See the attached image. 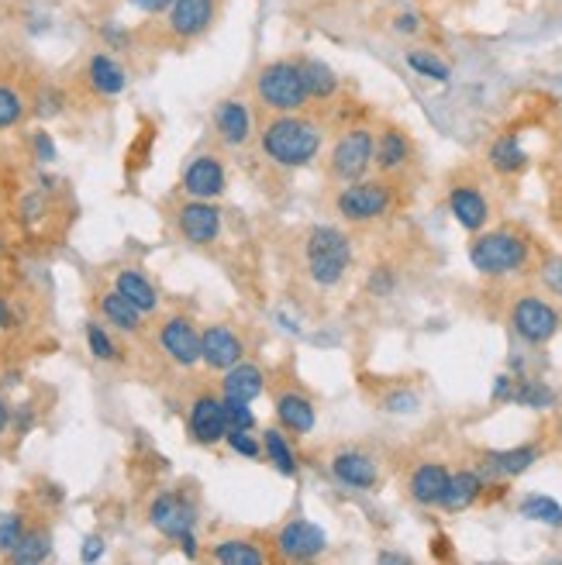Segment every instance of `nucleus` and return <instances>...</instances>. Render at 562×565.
Wrapping results in <instances>:
<instances>
[{"label":"nucleus","instance_id":"1","mask_svg":"<svg viewBox=\"0 0 562 565\" xmlns=\"http://www.w3.org/2000/svg\"><path fill=\"white\" fill-rule=\"evenodd\" d=\"M328 128L311 110H294V115H269L259 118L256 128V152L269 169H284V173H297V169L315 166L325 152Z\"/></svg>","mask_w":562,"mask_h":565},{"label":"nucleus","instance_id":"2","mask_svg":"<svg viewBox=\"0 0 562 565\" xmlns=\"http://www.w3.org/2000/svg\"><path fill=\"white\" fill-rule=\"evenodd\" d=\"M469 263L480 276L500 279L536 266V238L518 224H497V228L476 232L469 242Z\"/></svg>","mask_w":562,"mask_h":565},{"label":"nucleus","instance_id":"3","mask_svg":"<svg viewBox=\"0 0 562 565\" xmlns=\"http://www.w3.org/2000/svg\"><path fill=\"white\" fill-rule=\"evenodd\" d=\"M248 100H252V107H256L259 118L311 110V97H307L297 55H279V60H269L252 73Z\"/></svg>","mask_w":562,"mask_h":565},{"label":"nucleus","instance_id":"4","mask_svg":"<svg viewBox=\"0 0 562 565\" xmlns=\"http://www.w3.org/2000/svg\"><path fill=\"white\" fill-rule=\"evenodd\" d=\"M224 8H229V0H173L146 35H152L159 49L187 52L193 45H201L221 24Z\"/></svg>","mask_w":562,"mask_h":565},{"label":"nucleus","instance_id":"5","mask_svg":"<svg viewBox=\"0 0 562 565\" xmlns=\"http://www.w3.org/2000/svg\"><path fill=\"white\" fill-rule=\"evenodd\" d=\"M401 207V183L390 177H362L335 186L331 211L352 228H373Z\"/></svg>","mask_w":562,"mask_h":565},{"label":"nucleus","instance_id":"6","mask_svg":"<svg viewBox=\"0 0 562 565\" xmlns=\"http://www.w3.org/2000/svg\"><path fill=\"white\" fill-rule=\"evenodd\" d=\"M300 266L315 287H339L352 269V238L331 224H311L300 235Z\"/></svg>","mask_w":562,"mask_h":565},{"label":"nucleus","instance_id":"7","mask_svg":"<svg viewBox=\"0 0 562 565\" xmlns=\"http://www.w3.org/2000/svg\"><path fill=\"white\" fill-rule=\"evenodd\" d=\"M373 169V128L370 125H342L339 135L331 138L325 156V177L331 186H342L352 180L370 177Z\"/></svg>","mask_w":562,"mask_h":565},{"label":"nucleus","instance_id":"8","mask_svg":"<svg viewBox=\"0 0 562 565\" xmlns=\"http://www.w3.org/2000/svg\"><path fill=\"white\" fill-rule=\"evenodd\" d=\"M256 107L245 94H229L211 107V138L224 152H242L256 141Z\"/></svg>","mask_w":562,"mask_h":565},{"label":"nucleus","instance_id":"9","mask_svg":"<svg viewBox=\"0 0 562 565\" xmlns=\"http://www.w3.org/2000/svg\"><path fill=\"white\" fill-rule=\"evenodd\" d=\"M284 383H276V376L269 373V393H273V414H276V424L284 428L290 438H304L315 431L318 424V407H315V397L307 393L294 376H279Z\"/></svg>","mask_w":562,"mask_h":565},{"label":"nucleus","instance_id":"10","mask_svg":"<svg viewBox=\"0 0 562 565\" xmlns=\"http://www.w3.org/2000/svg\"><path fill=\"white\" fill-rule=\"evenodd\" d=\"M508 321L524 345H549L562 328L559 307L539 294H521L508 310Z\"/></svg>","mask_w":562,"mask_h":565},{"label":"nucleus","instance_id":"11","mask_svg":"<svg viewBox=\"0 0 562 565\" xmlns=\"http://www.w3.org/2000/svg\"><path fill=\"white\" fill-rule=\"evenodd\" d=\"M266 545H269V562H315L328 548V534L311 521L290 518L273 534H266Z\"/></svg>","mask_w":562,"mask_h":565},{"label":"nucleus","instance_id":"12","mask_svg":"<svg viewBox=\"0 0 562 565\" xmlns=\"http://www.w3.org/2000/svg\"><path fill=\"white\" fill-rule=\"evenodd\" d=\"M173 232L183 245L190 248H211L224 235V211L218 201H180L173 207Z\"/></svg>","mask_w":562,"mask_h":565},{"label":"nucleus","instance_id":"13","mask_svg":"<svg viewBox=\"0 0 562 565\" xmlns=\"http://www.w3.org/2000/svg\"><path fill=\"white\" fill-rule=\"evenodd\" d=\"M445 201H448V211H453L459 228H466L469 235L484 232L490 217H494V204H490V193L484 186L480 177H469V173H459L448 180V190H445Z\"/></svg>","mask_w":562,"mask_h":565},{"label":"nucleus","instance_id":"14","mask_svg":"<svg viewBox=\"0 0 562 565\" xmlns=\"http://www.w3.org/2000/svg\"><path fill=\"white\" fill-rule=\"evenodd\" d=\"M156 345L162 359H170L177 370H197L201 365V328L183 310L162 315V321L156 324Z\"/></svg>","mask_w":562,"mask_h":565},{"label":"nucleus","instance_id":"15","mask_svg":"<svg viewBox=\"0 0 562 565\" xmlns=\"http://www.w3.org/2000/svg\"><path fill=\"white\" fill-rule=\"evenodd\" d=\"M180 193L193 201H221L229 193V162L221 149H201L193 152L180 173Z\"/></svg>","mask_w":562,"mask_h":565},{"label":"nucleus","instance_id":"16","mask_svg":"<svg viewBox=\"0 0 562 565\" xmlns=\"http://www.w3.org/2000/svg\"><path fill=\"white\" fill-rule=\"evenodd\" d=\"M197 521H201V511H197L193 493L183 490V487L180 490H162L149 503V524L170 542L197 531Z\"/></svg>","mask_w":562,"mask_h":565},{"label":"nucleus","instance_id":"17","mask_svg":"<svg viewBox=\"0 0 562 565\" xmlns=\"http://www.w3.org/2000/svg\"><path fill=\"white\" fill-rule=\"evenodd\" d=\"M187 435L193 445L201 448H218L224 445V435H229V417H224V404H221V390H197L190 404H187Z\"/></svg>","mask_w":562,"mask_h":565},{"label":"nucleus","instance_id":"18","mask_svg":"<svg viewBox=\"0 0 562 565\" xmlns=\"http://www.w3.org/2000/svg\"><path fill=\"white\" fill-rule=\"evenodd\" d=\"M245 355H248V338L238 324L211 321L208 328H201V365H208L211 373L232 370Z\"/></svg>","mask_w":562,"mask_h":565},{"label":"nucleus","instance_id":"19","mask_svg":"<svg viewBox=\"0 0 562 565\" xmlns=\"http://www.w3.org/2000/svg\"><path fill=\"white\" fill-rule=\"evenodd\" d=\"M414 159H417L414 138L401 125L383 121L380 128H373V169L380 177L401 180L414 166Z\"/></svg>","mask_w":562,"mask_h":565},{"label":"nucleus","instance_id":"20","mask_svg":"<svg viewBox=\"0 0 562 565\" xmlns=\"http://www.w3.org/2000/svg\"><path fill=\"white\" fill-rule=\"evenodd\" d=\"M79 87L97 100H115L128 90V70L110 52H94L79 70Z\"/></svg>","mask_w":562,"mask_h":565},{"label":"nucleus","instance_id":"21","mask_svg":"<svg viewBox=\"0 0 562 565\" xmlns=\"http://www.w3.org/2000/svg\"><path fill=\"white\" fill-rule=\"evenodd\" d=\"M204 558L218 565H269V545L266 534H224L208 545Z\"/></svg>","mask_w":562,"mask_h":565},{"label":"nucleus","instance_id":"22","mask_svg":"<svg viewBox=\"0 0 562 565\" xmlns=\"http://www.w3.org/2000/svg\"><path fill=\"white\" fill-rule=\"evenodd\" d=\"M331 476L339 479L342 487L349 490H362V493H370L380 487V466L377 459L370 456V451H362V448H339L331 456Z\"/></svg>","mask_w":562,"mask_h":565},{"label":"nucleus","instance_id":"23","mask_svg":"<svg viewBox=\"0 0 562 565\" xmlns=\"http://www.w3.org/2000/svg\"><path fill=\"white\" fill-rule=\"evenodd\" d=\"M266 386H269V370L263 362L248 359V355L242 362H235L232 370L221 373V393H224V397H235V401H245V404L263 397Z\"/></svg>","mask_w":562,"mask_h":565},{"label":"nucleus","instance_id":"24","mask_svg":"<svg viewBox=\"0 0 562 565\" xmlns=\"http://www.w3.org/2000/svg\"><path fill=\"white\" fill-rule=\"evenodd\" d=\"M539 445H518V448H503V451H484L480 456V472L484 483H490V479H497V483H503V479H515L521 472H528L531 466L539 462Z\"/></svg>","mask_w":562,"mask_h":565},{"label":"nucleus","instance_id":"25","mask_svg":"<svg viewBox=\"0 0 562 565\" xmlns=\"http://www.w3.org/2000/svg\"><path fill=\"white\" fill-rule=\"evenodd\" d=\"M97 315L110 331H118V334H128V338L146 334V315L128 297H121L115 287L97 294Z\"/></svg>","mask_w":562,"mask_h":565},{"label":"nucleus","instance_id":"26","mask_svg":"<svg viewBox=\"0 0 562 565\" xmlns=\"http://www.w3.org/2000/svg\"><path fill=\"white\" fill-rule=\"evenodd\" d=\"M110 287H115L121 297H128L138 310H142L146 318L159 315V307H162V294L159 287L149 279L146 269H138V266H125L115 273V279H110Z\"/></svg>","mask_w":562,"mask_h":565},{"label":"nucleus","instance_id":"27","mask_svg":"<svg viewBox=\"0 0 562 565\" xmlns=\"http://www.w3.org/2000/svg\"><path fill=\"white\" fill-rule=\"evenodd\" d=\"M448 476H453V469H448L445 462H421V466H414L411 476H407V497L417 507H438Z\"/></svg>","mask_w":562,"mask_h":565},{"label":"nucleus","instance_id":"28","mask_svg":"<svg viewBox=\"0 0 562 565\" xmlns=\"http://www.w3.org/2000/svg\"><path fill=\"white\" fill-rule=\"evenodd\" d=\"M484 490H487V483H484L480 472H476V469H459V472L448 476V483H445V493H442L438 507H442V511H448V514L469 511L473 503L484 500Z\"/></svg>","mask_w":562,"mask_h":565},{"label":"nucleus","instance_id":"29","mask_svg":"<svg viewBox=\"0 0 562 565\" xmlns=\"http://www.w3.org/2000/svg\"><path fill=\"white\" fill-rule=\"evenodd\" d=\"M297 66H300V76H304L307 97H311V107L315 104H331L335 97L342 94V79L328 63L315 60V55H297Z\"/></svg>","mask_w":562,"mask_h":565},{"label":"nucleus","instance_id":"30","mask_svg":"<svg viewBox=\"0 0 562 565\" xmlns=\"http://www.w3.org/2000/svg\"><path fill=\"white\" fill-rule=\"evenodd\" d=\"M259 441H263V459L279 476L294 479L300 472V459H297V451H294V441H290V435L284 428H279V424H269L266 431H259Z\"/></svg>","mask_w":562,"mask_h":565},{"label":"nucleus","instance_id":"31","mask_svg":"<svg viewBox=\"0 0 562 565\" xmlns=\"http://www.w3.org/2000/svg\"><path fill=\"white\" fill-rule=\"evenodd\" d=\"M487 162L497 177H521L524 169H528V152L524 146L518 141V135H497L490 141V149H487Z\"/></svg>","mask_w":562,"mask_h":565},{"label":"nucleus","instance_id":"32","mask_svg":"<svg viewBox=\"0 0 562 565\" xmlns=\"http://www.w3.org/2000/svg\"><path fill=\"white\" fill-rule=\"evenodd\" d=\"M52 555V531L45 524H28V531L21 534L18 548L8 555V562L14 565H39Z\"/></svg>","mask_w":562,"mask_h":565},{"label":"nucleus","instance_id":"33","mask_svg":"<svg viewBox=\"0 0 562 565\" xmlns=\"http://www.w3.org/2000/svg\"><path fill=\"white\" fill-rule=\"evenodd\" d=\"M83 338H87V349L97 362H125V349L115 334H110L107 324L100 321H87V328H83Z\"/></svg>","mask_w":562,"mask_h":565},{"label":"nucleus","instance_id":"34","mask_svg":"<svg viewBox=\"0 0 562 565\" xmlns=\"http://www.w3.org/2000/svg\"><path fill=\"white\" fill-rule=\"evenodd\" d=\"M404 63H407L417 76L435 79V83H448V76H453V66H448L435 49H425V45L407 49V52H404Z\"/></svg>","mask_w":562,"mask_h":565},{"label":"nucleus","instance_id":"35","mask_svg":"<svg viewBox=\"0 0 562 565\" xmlns=\"http://www.w3.org/2000/svg\"><path fill=\"white\" fill-rule=\"evenodd\" d=\"M511 404L528 407V411H549L555 404V393L542 383V380H528V376H515V393Z\"/></svg>","mask_w":562,"mask_h":565},{"label":"nucleus","instance_id":"36","mask_svg":"<svg viewBox=\"0 0 562 565\" xmlns=\"http://www.w3.org/2000/svg\"><path fill=\"white\" fill-rule=\"evenodd\" d=\"M28 118V97L11 87V83H0V131H11Z\"/></svg>","mask_w":562,"mask_h":565},{"label":"nucleus","instance_id":"37","mask_svg":"<svg viewBox=\"0 0 562 565\" xmlns=\"http://www.w3.org/2000/svg\"><path fill=\"white\" fill-rule=\"evenodd\" d=\"M521 518L539 521V524H549V527H562V507H559L552 497L528 493V497L521 500Z\"/></svg>","mask_w":562,"mask_h":565},{"label":"nucleus","instance_id":"38","mask_svg":"<svg viewBox=\"0 0 562 565\" xmlns=\"http://www.w3.org/2000/svg\"><path fill=\"white\" fill-rule=\"evenodd\" d=\"M380 411H390V414H414L421 407V397L411 390V386H390L380 393Z\"/></svg>","mask_w":562,"mask_h":565},{"label":"nucleus","instance_id":"39","mask_svg":"<svg viewBox=\"0 0 562 565\" xmlns=\"http://www.w3.org/2000/svg\"><path fill=\"white\" fill-rule=\"evenodd\" d=\"M224 445H229L235 456L248 459V462H259L263 459V441H259V435H252V431L229 428V435H224Z\"/></svg>","mask_w":562,"mask_h":565},{"label":"nucleus","instance_id":"40","mask_svg":"<svg viewBox=\"0 0 562 565\" xmlns=\"http://www.w3.org/2000/svg\"><path fill=\"white\" fill-rule=\"evenodd\" d=\"M28 531V521L21 511H11V514H0V555H11L21 542V534Z\"/></svg>","mask_w":562,"mask_h":565},{"label":"nucleus","instance_id":"41","mask_svg":"<svg viewBox=\"0 0 562 565\" xmlns=\"http://www.w3.org/2000/svg\"><path fill=\"white\" fill-rule=\"evenodd\" d=\"M539 282L552 300L562 303V256H549L539 263Z\"/></svg>","mask_w":562,"mask_h":565},{"label":"nucleus","instance_id":"42","mask_svg":"<svg viewBox=\"0 0 562 565\" xmlns=\"http://www.w3.org/2000/svg\"><path fill=\"white\" fill-rule=\"evenodd\" d=\"M221 404H224V417H229V428H242V431H256V414L245 401L235 397H224L221 393Z\"/></svg>","mask_w":562,"mask_h":565},{"label":"nucleus","instance_id":"43","mask_svg":"<svg viewBox=\"0 0 562 565\" xmlns=\"http://www.w3.org/2000/svg\"><path fill=\"white\" fill-rule=\"evenodd\" d=\"M390 32L393 35H404V39H414L425 32V18L417 11H393L390 14Z\"/></svg>","mask_w":562,"mask_h":565},{"label":"nucleus","instance_id":"44","mask_svg":"<svg viewBox=\"0 0 562 565\" xmlns=\"http://www.w3.org/2000/svg\"><path fill=\"white\" fill-rule=\"evenodd\" d=\"M367 290L373 297H390L393 290H397V273H393L390 266H373V273L367 279Z\"/></svg>","mask_w":562,"mask_h":565},{"label":"nucleus","instance_id":"45","mask_svg":"<svg viewBox=\"0 0 562 565\" xmlns=\"http://www.w3.org/2000/svg\"><path fill=\"white\" fill-rule=\"evenodd\" d=\"M66 110V94L55 90V87H45L39 97H35V115L39 118H52V115H63Z\"/></svg>","mask_w":562,"mask_h":565},{"label":"nucleus","instance_id":"46","mask_svg":"<svg viewBox=\"0 0 562 565\" xmlns=\"http://www.w3.org/2000/svg\"><path fill=\"white\" fill-rule=\"evenodd\" d=\"M28 146H32V156H35L39 162H52L55 156H60V152H55V141H52V135H49L45 128H39V131L28 135Z\"/></svg>","mask_w":562,"mask_h":565},{"label":"nucleus","instance_id":"47","mask_svg":"<svg viewBox=\"0 0 562 565\" xmlns=\"http://www.w3.org/2000/svg\"><path fill=\"white\" fill-rule=\"evenodd\" d=\"M100 35H104V42L110 45V49H118V52H125V49H131V32L128 28H118V24H104L100 28Z\"/></svg>","mask_w":562,"mask_h":565},{"label":"nucleus","instance_id":"48","mask_svg":"<svg viewBox=\"0 0 562 565\" xmlns=\"http://www.w3.org/2000/svg\"><path fill=\"white\" fill-rule=\"evenodd\" d=\"M511 393H515V376H497L494 383V404H511Z\"/></svg>","mask_w":562,"mask_h":565},{"label":"nucleus","instance_id":"49","mask_svg":"<svg viewBox=\"0 0 562 565\" xmlns=\"http://www.w3.org/2000/svg\"><path fill=\"white\" fill-rule=\"evenodd\" d=\"M128 4L135 8V11H142V14H149V18H159L166 8L173 4V0H128Z\"/></svg>","mask_w":562,"mask_h":565},{"label":"nucleus","instance_id":"50","mask_svg":"<svg viewBox=\"0 0 562 565\" xmlns=\"http://www.w3.org/2000/svg\"><path fill=\"white\" fill-rule=\"evenodd\" d=\"M100 555H104V539H100V534H91V539L83 542V548H79V558L83 562H97Z\"/></svg>","mask_w":562,"mask_h":565},{"label":"nucleus","instance_id":"51","mask_svg":"<svg viewBox=\"0 0 562 565\" xmlns=\"http://www.w3.org/2000/svg\"><path fill=\"white\" fill-rule=\"evenodd\" d=\"M14 303H11V297H4L0 294V331H8V328H14Z\"/></svg>","mask_w":562,"mask_h":565},{"label":"nucleus","instance_id":"52","mask_svg":"<svg viewBox=\"0 0 562 565\" xmlns=\"http://www.w3.org/2000/svg\"><path fill=\"white\" fill-rule=\"evenodd\" d=\"M11 414H14L11 404L4 401V393H0V435H4V431L11 428Z\"/></svg>","mask_w":562,"mask_h":565},{"label":"nucleus","instance_id":"53","mask_svg":"<svg viewBox=\"0 0 562 565\" xmlns=\"http://www.w3.org/2000/svg\"><path fill=\"white\" fill-rule=\"evenodd\" d=\"M380 562H411V558L407 555H397V552H383Z\"/></svg>","mask_w":562,"mask_h":565}]
</instances>
